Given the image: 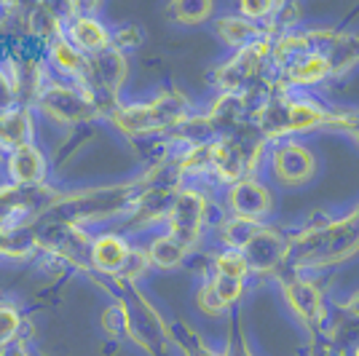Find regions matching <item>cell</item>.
I'll use <instances>...</instances> for the list:
<instances>
[{
  "mask_svg": "<svg viewBox=\"0 0 359 356\" xmlns=\"http://www.w3.org/2000/svg\"><path fill=\"white\" fill-rule=\"evenodd\" d=\"M169 343L177 345L182 356H228V348L215 351L210 343L201 338V332H196L188 324H169Z\"/></svg>",
  "mask_w": 359,
  "mask_h": 356,
  "instance_id": "25",
  "label": "cell"
},
{
  "mask_svg": "<svg viewBox=\"0 0 359 356\" xmlns=\"http://www.w3.org/2000/svg\"><path fill=\"white\" fill-rule=\"evenodd\" d=\"M38 247V236L30 231H3L0 228V257H25Z\"/></svg>",
  "mask_w": 359,
  "mask_h": 356,
  "instance_id": "28",
  "label": "cell"
},
{
  "mask_svg": "<svg viewBox=\"0 0 359 356\" xmlns=\"http://www.w3.org/2000/svg\"><path fill=\"white\" fill-rule=\"evenodd\" d=\"M11 107H16L14 86H11V78H8V73L0 67V116H3V113H8Z\"/></svg>",
  "mask_w": 359,
  "mask_h": 356,
  "instance_id": "33",
  "label": "cell"
},
{
  "mask_svg": "<svg viewBox=\"0 0 359 356\" xmlns=\"http://www.w3.org/2000/svg\"><path fill=\"white\" fill-rule=\"evenodd\" d=\"M228 356H257L252 351V345L247 341V335H244V329L239 324L233 327V335H231V341H228Z\"/></svg>",
  "mask_w": 359,
  "mask_h": 356,
  "instance_id": "32",
  "label": "cell"
},
{
  "mask_svg": "<svg viewBox=\"0 0 359 356\" xmlns=\"http://www.w3.org/2000/svg\"><path fill=\"white\" fill-rule=\"evenodd\" d=\"M266 223H252V220H241V217H231V214H220L215 223H212V231L217 236V244L223 249H244L247 241L260 231Z\"/></svg>",
  "mask_w": 359,
  "mask_h": 356,
  "instance_id": "24",
  "label": "cell"
},
{
  "mask_svg": "<svg viewBox=\"0 0 359 356\" xmlns=\"http://www.w3.org/2000/svg\"><path fill=\"white\" fill-rule=\"evenodd\" d=\"M0 356H32V354H30V348H27V343L19 338V341L3 345V348H0Z\"/></svg>",
  "mask_w": 359,
  "mask_h": 356,
  "instance_id": "36",
  "label": "cell"
},
{
  "mask_svg": "<svg viewBox=\"0 0 359 356\" xmlns=\"http://www.w3.org/2000/svg\"><path fill=\"white\" fill-rule=\"evenodd\" d=\"M196 116L194 102L180 89H164L142 102H118L105 118L129 139L172 137L185 121Z\"/></svg>",
  "mask_w": 359,
  "mask_h": 356,
  "instance_id": "3",
  "label": "cell"
},
{
  "mask_svg": "<svg viewBox=\"0 0 359 356\" xmlns=\"http://www.w3.org/2000/svg\"><path fill=\"white\" fill-rule=\"evenodd\" d=\"M46 225L35 233L38 236V247H43L48 254L65 260L67 266L78 268V271H86L94 273L91 268V236L86 228L73 223H65V220H51L43 217Z\"/></svg>",
  "mask_w": 359,
  "mask_h": 356,
  "instance_id": "13",
  "label": "cell"
},
{
  "mask_svg": "<svg viewBox=\"0 0 359 356\" xmlns=\"http://www.w3.org/2000/svg\"><path fill=\"white\" fill-rule=\"evenodd\" d=\"M65 38L83 51L86 57L102 54L113 46V30L107 27L100 16L94 14V8L86 6H70L65 14Z\"/></svg>",
  "mask_w": 359,
  "mask_h": 356,
  "instance_id": "16",
  "label": "cell"
},
{
  "mask_svg": "<svg viewBox=\"0 0 359 356\" xmlns=\"http://www.w3.org/2000/svg\"><path fill=\"white\" fill-rule=\"evenodd\" d=\"M86 54L78 51L62 32L60 38H54L46 46V64L51 73H57L60 81H70V83H81V78L86 73Z\"/></svg>",
  "mask_w": 359,
  "mask_h": 356,
  "instance_id": "19",
  "label": "cell"
},
{
  "mask_svg": "<svg viewBox=\"0 0 359 356\" xmlns=\"http://www.w3.org/2000/svg\"><path fill=\"white\" fill-rule=\"evenodd\" d=\"M210 273H220V276H231V279H241V282H250V266L244 260V254L239 249H215L212 254V271Z\"/></svg>",
  "mask_w": 359,
  "mask_h": 356,
  "instance_id": "27",
  "label": "cell"
},
{
  "mask_svg": "<svg viewBox=\"0 0 359 356\" xmlns=\"http://www.w3.org/2000/svg\"><path fill=\"white\" fill-rule=\"evenodd\" d=\"M6 169H8L11 182L35 188V185H43L48 163H46V156L41 153V148L35 142H30V145H22V148L11 150L6 156Z\"/></svg>",
  "mask_w": 359,
  "mask_h": 356,
  "instance_id": "20",
  "label": "cell"
},
{
  "mask_svg": "<svg viewBox=\"0 0 359 356\" xmlns=\"http://www.w3.org/2000/svg\"><path fill=\"white\" fill-rule=\"evenodd\" d=\"M32 110H38L41 116L57 121V123H65V126L89 123V121L105 116L102 104L91 91H86L78 83H70V81H60V78H51L46 83Z\"/></svg>",
  "mask_w": 359,
  "mask_h": 356,
  "instance_id": "8",
  "label": "cell"
},
{
  "mask_svg": "<svg viewBox=\"0 0 359 356\" xmlns=\"http://www.w3.org/2000/svg\"><path fill=\"white\" fill-rule=\"evenodd\" d=\"M166 16L177 25L196 27V25H204L215 16V3L212 0H175L166 6Z\"/></svg>",
  "mask_w": 359,
  "mask_h": 356,
  "instance_id": "26",
  "label": "cell"
},
{
  "mask_svg": "<svg viewBox=\"0 0 359 356\" xmlns=\"http://www.w3.org/2000/svg\"><path fill=\"white\" fill-rule=\"evenodd\" d=\"M250 102V121L266 142L303 139L316 132H348L357 107L325 102L316 91L273 89L269 78L244 94Z\"/></svg>",
  "mask_w": 359,
  "mask_h": 356,
  "instance_id": "1",
  "label": "cell"
},
{
  "mask_svg": "<svg viewBox=\"0 0 359 356\" xmlns=\"http://www.w3.org/2000/svg\"><path fill=\"white\" fill-rule=\"evenodd\" d=\"M303 356H344L327 338H309V345H306V354Z\"/></svg>",
  "mask_w": 359,
  "mask_h": 356,
  "instance_id": "34",
  "label": "cell"
},
{
  "mask_svg": "<svg viewBox=\"0 0 359 356\" xmlns=\"http://www.w3.org/2000/svg\"><path fill=\"white\" fill-rule=\"evenodd\" d=\"M276 282L282 287V297L290 313L309 332V338H327L330 327H332V306L327 303V295L314 276L285 273Z\"/></svg>",
  "mask_w": 359,
  "mask_h": 356,
  "instance_id": "6",
  "label": "cell"
},
{
  "mask_svg": "<svg viewBox=\"0 0 359 356\" xmlns=\"http://www.w3.org/2000/svg\"><path fill=\"white\" fill-rule=\"evenodd\" d=\"M273 38H263L257 43L233 51L210 73V83L217 94H247L269 75V60Z\"/></svg>",
  "mask_w": 359,
  "mask_h": 356,
  "instance_id": "10",
  "label": "cell"
},
{
  "mask_svg": "<svg viewBox=\"0 0 359 356\" xmlns=\"http://www.w3.org/2000/svg\"><path fill=\"white\" fill-rule=\"evenodd\" d=\"M135 249L137 247L123 233H116V231L97 233L94 241H91V268H94V276H107V279H113V282L118 284Z\"/></svg>",
  "mask_w": 359,
  "mask_h": 356,
  "instance_id": "17",
  "label": "cell"
},
{
  "mask_svg": "<svg viewBox=\"0 0 359 356\" xmlns=\"http://www.w3.org/2000/svg\"><path fill=\"white\" fill-rule=\"evenodd\" d=\"M32 137H35V118H32L30 107L16 104L0 116V150L6 156L22 145H30Z\"/></svg>",
  "mask_w": 359,
  "mask_h": 356,
  "instance_id": "22",
  "label": "cell"
},
{
  "mask_svg": "<svg viewBox=\"0 0 359 356\" xmlns=\"http://www.w3.org/2000/svg\"><path fill=\"white\" fill-rule=\"evenodd\" d=\"M338 308L344 311L346 319H351V322H359V289H354L351 295H346L341 303H338Z\"/></svg>",
  "mask_w": 359,
  "mask_h": 356,
  "instance_id": "35",
  "label": "cell"
},
{
  "mask_svg": "<svg viewBox=\"0 0 359 356\" xmlns=\"http://www.w3.org/2000/svg\"><path fill=\"white\" fill-rule=\"evenodd\" d=\"M247 292V282L241 279H231V276H220V273H210L207 282L196 289V306L198 311L210 319H220L225 313H231L239 300Z\"/></svg>",
  "mask_w": 359,
  "mask_h": 356,
  "instance_id": "18",
  "label": "cell"
},
{
  "mask_svg": "<svg viewBox=\"0 0 359 356\" xmlns=\"http://www.w3.org/2000/svg\"><path fill=\"white\" fill-rule=\"evenodd\" d=\"M126 78H129V60H126V54H121L110 46L107 51L86 60V73H83L78 86L91 91L100 100L107 116L118 104V94L126 83Z\"/></svg>",
  "mask_w": 359,
  "mask_h": 356,
  "instance_id": "12",
  "label": "cell"
},
{
  "mask_svg": "<svg viewBox=\"0 0 359 356\" xmlns=\"http://www.w3.org/2000/svg\"><path fill=\"white\" fill-rule=\"evenodd\" d=\"M102 332H105L110 341H118L123 338V311H121V303H110L105 311H102Z\"/></svg>",
  "mask_w": 359,
  "mask_h": 356,
  "instance_id": "31",
  "label": "cell"
},
{
  "mask_svg": "<svg viewBox=\"0 0 359 356\" xmlns=\"http://www.w3.org/2000/svg\"><path fill=\"white\" fill-rule=\"evenodd\" d=\"M142 191V174L116 185H97L86 191H73V193H60L46 217L51 220H65V223L81 225H102L110 220L126 217L135 207L137 196Z\"/></svg>",
  "mask_w": 359,
  "mask_h": 356,
  "instance_id": "4",
  "label": "cell"
},
{
  "mask_svg": "<svg viewBox=\"0 0 359 356\" xmlns=\"http://www.w3.org/2000/svg\"><path fill=\"white\" fill-rule=\"evenodd\" d=\"M145 252H148L150 268H158V271H175V268H180L194 254L182 241H177V238L172 236V233H166V231L150 238Z\"/></svg>",
  "mask_w": 359,
  "mask_h": 356,
  "instance_id": "23",
  "label": "cell"
},
{
  "mask_svg": "<svg viewBox=\"0 0 359 356\" xmlns=\"http://www.w3.org/2000/svg\"><path fill=\"white\" fill-rule=\"evenodd\" d=\"M215 32H217V38H220L231 51L247 48V46L257 43V41H263V38H273L266 27H260V25H255V22H250V19H244V16H239V14L217 16V19H215Z\"/></svg>",
  "mask_w": 359,
  "mask_h": 356,
  "instance_id": "21",
  "label": "cell"
},
{
  "mask_svg": "<svg viewBox=\"0 0 359 356\" xmlns=\"http://www.w3.org/2000/svg\"><path fill=\"white\" fill-rule=\"evenodd\" d=\"M57 191L46 185H16L3 182L0 185V228L3 231H27L30 223L46 217V212L57 201Z\"/></svg>",
  "mask_w": 359,
  "mask_h": 356,
  "instance_id": "11",
  "label": "cell"
},
{
  "mask_svg": "<svg viewBox=\"0 0 359 356\" xmlns=\"http://www.w3.org/2000/svg\"><path fill=\"white\" fill-rule=\"evenodd\" d=\"M263 172L269 174L271 185L282 191H300L316 179L319 158L314 148L303 139H279V142H271L266 150Z\"/></svg>",
  "mask_w": 359,
  "mask_h": 356,
  "instance_id": "7",
  "label": "cell"
},
{
  "mask_svg": "<svg viewBox=\"0 0 359 356\" xmlns=\"http://www.w3.org/2000/svg\"><path fill=\"white\" fill-rule=\"evenodd\" d=\"M241 254H244L252 276L282 279L287 273V263H290V233L266 223L247 241Z\"/></svg>",
  "mask_w": 359,
  "mask_h": 356,
  "instance_id": "14",
  "label": "cell"
},
{
  "mask_svg": "<svg viewBox=\"0 0 359 356\" xmlns=\"http://www.w3.org/2000/svg\"><path fill=\"white\" fill-rule=\"evenodd\" d=\"M346 356H359V338L354 341V345L348 348V354H346Z\"/></svg>",
  "mask_w": 359,
  "mask_h": 356,
  "instance_id": "38",
  "label": "cell"
},
{
  "mask_svg": "<svg viewBox=\"0 0 359 356\" xmlns=\"http://www.w3.org/2000/svg\"><path fill=\"white\" fill-rule=\"evenodd\" d=\"M359 257V201L341 217L314 220L290 233L287 273H322Z\"/></svg>",
  "mask_w": 359,
  "mask_h": 356,
  "instance_id": "2",
  "label": "cell"
},
{
  "mask_svg": "<svg viewBox=\"0 0 359 356\" xmlns=\"http://www.w3.org/2000/svg\"><path fill=\"white\" fill-rule=\"evenodd\" d=\"M166 233L182 241L191 252H198L207 228L212 225V207L210 196L204 193L201 182H185L175 193V201L166 214Z\"/></svg>",
  "mask_w": 359,
  "mask_h": 356,
  "instance_id": "9",
  "label": "cell"
},
{
  "mask_svg": "<svg viewBox=\"0 0 359 356\" xmlns=\"http://www.w3.org/2000/svg\"><path fill=\"white\" fill-rule=\"evenodd\" d=\"M142 38H145V32L137 25H121L118 30H113V48L121 54H129V51L142 46Z\"/></svg>",
  "mask_w": 359,
  "mask_h": 356,
  "instance_id": "30",
  "label": "cell"
},
{
  "mask_svg": "<svg viewBox=\"0 0 359 356\" xmlns=\"http://www.w3.org/2000/svg\"><path fill=\"white\" fill-rule=\"evenodd\" d=\"M19 332H22V313L8 303H0V348L19 341Z\"/></svg>",
  "mask_w": 359,
  "mask_h": 356,
  "instance_id": "29",
  "label": "cell"
},
{
  "mask_svg": "<svg viewBox=\"0 0 359 356\" xmlns=\"http://www.w3.org/2000/svg\"><path fill=\"white\" fill-rule=\"evenodd\" d=\"M121 289V311H123V338L132 341L148 356H164L169 351V322L158 313V308L150 303L132 284H118Z\"/></svg>",
  "mask_w": 359,
  "mask_h": 356,
  "instance_id": "5",
  "label": "cell"
},
{
  "mask_svg": "<svg viewBox=\"0 0 359 356\" xmlns=\"http://www.w3.org/2000/svg\"><path fill=\"white\" fill-rule=\"evenodd\" d=\"M223 209L231 217L252 220V223H269L273 209H276L273 185L260 177L239 179V182L223 188Z\"/></svg>",
  "mask_w": 359,
  "mask_h": 356,
  "instance_id": "15",
  "label": "cell"
},
{
  "mask_svg": "<svg viewBox=\"0 0 359 356\" xmlns=\"http://www.w3.org/2000/svg\"><path fill=\"white\" fill-rule=\"evenodd\" d=\"M348 139H351V142H354V145H359V110H357V116H354V123H351V126H348Z\"/></svg>",
  "mask_w": 359,
  "mask_h": 356,
  "instance_id": "37",
  "label": "cell"
}]
</instances>
